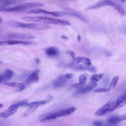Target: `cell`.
I'll use <instances>...</instances> for the list:
<instances>
[{"instance_id":"obj_1","label":"cell","mask_w":126,"mask_h":126,"mask_svg":"<svg viewBox=\"0 0 126 126\" xmlns=\"http://www.w3.org/2000/svg\"><path fill=\"white\" fill-rule=\"evenodd\" d=\"M23 20L62 26L71 25L68 21L62 19L43 16H25L21 18Z\"/></svg>"},{"instance_id":"obj_2","label":"cell","mask_w":126,"mask_h":126,"mask_svg":"<svg viewBox=\"0 0 126 126\" xmlns=\"http://www.w3.org/2000/svg\"><path fill=\"white\" fill-rule=\"evenodd\" d=\"M6 38L11 39H16L27 40L35 39L36 36L32 34L28 33H14L7 34Z\"/></svg>"},{"instance_id":"obj_3","label":"cell","mask_w":126,"mask_h":126,"mask_svg":"<svg viewBox=\"0 0 126 126\" xmlns=\"http://www.w3.org/2000/svg\"><path fill=\"white\" fill-rule=\"evenodd\" d=\"M97 85V83L92 81L89 83L85 87L78 88L74 92L73 95L74 96H76L81 94L87 93L93 90Z\"/></svg>"},{"instance_id":"obj_4","label":"cell","mask_w":126,"mask_h":126,"mask_svg":"<svg viewBox=\"0 0 126 126\" xmlns=\"http://www.w3.org/2000/svg\"><path fill=\"white\" fill-rule=\"evenodd\" d=\"M35 44V42L31 41L11 39L0 42V46L15 45H29Z\"/></svg>"},{"instance_id":"obj_5","label":"cell","mask_w":126,"mask_h":126,"mask_svg":"<svg viewBox=\"0 0 126 126\" xmlns=\"http://www.w3.org/2000/svg\"><path fill=\"white\" fill-rule=\"evenodd\" d=\"M113 102V101L111 100L109 101L95 111V115L96 116H101L108 112H110L111 106Z\"/></svg>"},{"instance_id":"obj_6","label":"cell","mask_w":126,"mask_h":126,"mask_svg":"<svg viewBox=\"0 0 126 126\" xmlns=\"http://www.w3.org/2000/svg\"><path fill=\"white\" fill-rule=\"evenodd\" d=\"M27 12L30 14H43L51 15L55 17H60L58 11L49 12L39 8H35L28 10Z\"/></svg>"},{"instance_id":"obj_7","label":"cell","mask_w":126,"mask_h":126,"mask_svg":"<svg viewBox=\"0 0 126 126\" xmlns=\"http://www.w3.org/2000/svg\"><path fill=\"white\" fill-rule=\"evenodd\" d=\"M40 72L39 69H35L26 80L25 82L26 84H28L32 82L36 83L38 82L39 80L38 74Z\"/></svg>"},{"instance_id":"obj_8","label":"cell","mask_w":126,"mask_h":126,"mask_svg":"<svg viewBox=\"0 0 126 126\" xmlns=\"http://www.w3.org/2000/svg\"><path fill=\"white\" fill-rule=\"evenodd\" d=\"M17 108L13 104L7 110L1 112L2 118H6L12 115L16 112Z\"/></svg>"},{"instance_id":"obj_9","label":"cell","mask_w":126,"mask_h":126,"mask_svg":"<svg viewBox=\"0 0 126 126\" xmlns=\"http://www.w3.org/2000/svg\"><path fill=\"white\" fill-rule=\"evenodd\" d=\"M126 114L124 113L120 115H115L110 117L108 120V122L114 124L126 120Z\"/></svg>"},{"instance_id":"obj_10","label":"cell","mask_w":126,"mask_h":126,"mask_svg":"<svg viewBox=\"0 0 126 126\" xmlns=\"http://www.w3.org/2000/svg\"><path fill=\"white\" fill-rule=\"evenodd\" d=\"M67 79L65 75L59 76L54 82V87L55 88H59L63 86L65 83Z\"/></svg>"},{"instance_id":"obj_11","label":"cell","mask_w":126,"mask_h":126,"mask_svg":"<svg viewBox=\"0 0 126 126\" xmlns=\"http://www.w3.org/2000/svg\"><path fill=\"white\" fill-rule=\"evenodd\" d=\"M126 94L119 96L114 102V104L116 109L122 107L126 104Z\"/></svg>"},{"instance_id":"obj_12","label":"cell","mask_w":126,"mask_h":126,"mask_svg":"<svg viewBox=\"0 0 126 126\" xmlns=\"http://www.w3.org/2000/svg\"><path fill=\"white\" fill-rule=\"evenodd\" d=\"M39 106V105L37 104L32 105L20 115V117L24 118L30 115L37 109Z\"/></svg>"},{"instance_id":"obj_13","label":"cell","mask_w":126,"mask_h":126,"mask_svg":"<svg viewBox=\"0 0 126 126\" xmlns=\"http://www.w3.org/2000/svg\"><path fill=\"white\" fill-rule=\"evenodd\" d=\"M60 51L59 49L55 47H50L48 48L46 51V54L49 56H55L58 54Z\"/></svg>"},{"instance_id":"obj_14","label":"cell","mask_w":126,"mask_h":126,"mask_svg":"<svg viewBox=\"0 0 126 126\" xmlns=\"http://www.w3.org/2000/svg\"><path fill=\"white\" fill-rule=\"evenodd\" d=\"M76 109L75 107H72L68 108L66 109L61 110L60 114L61 116H67L75 111Z\"/></svg>"},{"instance_id":"obj_15","label":"cell","mask_w":126,"mask_h":126,"mask_svg":"<svg viewBox=\"0 0 126 126\" xmlns=\"http://www.w3.org/2000/svg\"><path fill=\"white\" fill-rule=\"evenodd\" d=\"M57 118L55 113H51L46 116L45 118L40 120V122L41 123L49 122L55 120Z\"/></svg>"},{"instance_id":"obj_16","label":"cell","mask_w":126,"mask_h":126,"mask_svg":"<svg viewBox=\"0 0 126 126\" xmlns=\"http://www.w3.org/2000/svg\"><path fill=\"white\" fill-rule=\"evenodd\" d=\"M5 84L11 87L18 88L19 91L24 90L25 88V86L23 84L19 83L11 82L6 83Z\"/></svg>"},{"instance_id":"obj_17","label":"cell","mask_w":126,"mask_h":126,"mask_svg":"<svg viewBox=\"0 0 126 126\" xmlns=\"http://www.w3.org/2000/svg\"><path fill=\"white\" fill-rule=\"evenodd\" d=\"M87 64H82L77 65L72 67V69L79 71H82L87 70Z\"/></svg>"},{"instance_id":"obj_18","label":"cell","mask_w":126,"mask_h":126,"mask_svg":"<svg viewBox=\"0 0 126 126\" xmlns=\"http://www.w3.org/2000/svg\"><path fill=\"white\" fill-rule=\"evenodd\" d=\"M103 73L94 74L90 77V79L91 81H98L103 77Z\"/></svg>"},{"instance_id":"obj_19","label":"cell","mask_w":126,"mask_h":126,"mask_svg":"<svg viewBox=\"0 0 126 126\" xmlns=\"http://www.w3.org/2000/svg\"><path fill=\"white\" fill-rule=\"evenodd\" d=\"M49 101H49L48 100H45L36 101L30 103L28 102L26 106H31L32 105L34 104H37L39 106L40 105H43L45 104L48 103V102H49Z\"/></svg>"},{"instance_id":"obj_20","label":"cell","mask_w":126,"mask_h":126,"mask_svg":"<svg viewBox=\"0 0 126 126\" xmlns=\"http://www.w3.org/2000/svg\"><path fill=\"white\" fill-rule=\"evenodd\" d=\"M13 72L11 70L7 69L4 72L3 76L8 79H10L13 77Z\"/></svg>"},{"instance_id":"obj_21","label":"cell","mask_w":126,"mask_h":126,"mask_svg":"<svg viewBox=\"0 0 126 126\" xmlns=\"http://www.w3.org/2000/svg\"><path fill=\"white\" fill-rule=\"evenodd\" d=\"M119 77L116 76L113 78L110 83V90H113L115 87L118 80Z\"/></svg>"},{"instance_id":"obj_22","label":"cell","mask_w":126,"mask_h":126,"mask_svg":"<svg viewBox=\"0 0 126 126\" xmlns=\"http://www.w3.org/2000/svg\"><path fill=\"white\" fill-rule=\"evenodd\" d=\"M28 103L27 100L25 99L20 100L14 104L17 108H18L20 106H26V104Z\"/></svg>"},{"instance_id":"obj_23","label":"cell","mask_w":126,"mask_h":126,"mask_svg":"<svg viewBox=\"0 0 126 126\" xmlns=\"http://www.w3.org/2000/svg\"><path fill=\"white\" fill-rule=\"evenodd\" d=\"M80 63H82L88 65H91V60L89 58L84 57H79Z\"/></svg>"},{"instance_id":"obj_24","label":"cell","mask_w":126,"mask_h":126,"mask_svg":"<svg viewBox=\"0 0 126 126\" xmlns=\"http://www.w3.org/2000/svg\"><path fill=\"white\" fill-rule=\"evenodd\" d=\"M88 78V75L86 74H84L80 77L79 78V82L81 83L85 84Z\"/></svg>"},{"instance_id":"obj_25","label":"cell","mask_w":126,"mask_h":126,"mask_svg":"<svg viewBox=\"0 0 126 126\" xmlns=\"http://www.w3.org/2000/svg\"><path fill=\"white\" fill-rule=\"evenodd\" d=\"M67 14L73 16L77 17L80 19V20L84 22H87V21L86 19L76 13L72 12H69L68 13H66V14Z\"/></svg>"},{"instance_id":"obj_26","label":"cell","mask_w":126,"mask_h":126,"mask_svg":"<svg viewBox=\"0 0 126 126\" xmlns=\"http://www.w3.org/2000/svg\"><path fill=\"white\" fill-rule=\"evenodd\" d=\"M79 63V57L75 58L70 64V66L72 68L77 65Z\"/></svg>"},{"instance_id":"obj_27","label":"cell","mask_w":126,"mask_h":126,"mask_svg":"<svg viewBox=\"0 0 126 126\" xmlns=\"http://www.w3.org/2000/svg\"><path fill=\"white\" fill-rule=\"evenodd\" d=\"M87 69L90 72L93 73H96L98 70V69L96 67L93 65H88Z\"/></svg>"},{"instance_id":"obj_28","label":"cell","mask_w":126,"mask_h":126,"mask_svg":"<svg viewBox=\"0 0 126 126\" xmlns=\"http://www.w3.org/2000/svg\"><path fill=\"white\" fill-rule=\"evenodd\" d=\"M110 90V88H100L95 89L94 91V92L96 93L105 92H108Z\"/></svg>"},{"instance_id":"obj_29","label":"cell","mask_w":126,"mask_h":126,"mask_svg":"<svg viewBox=\"0 0 126 126\" xmlns=\"http://www.w3.org/2000/svg\"><path fill=\"white\" fill-rule=\"evenodd\" d=\"M84 85L85 84L79 82L72 84L71 86V87L72 88H76L78 89L83 87Z\"/></svg>"},{"instance_id":"obj_30","label":"cell","mask_w":126,"mask_h":126,"mask_svg":"<svg viewBox=\"0 0 126 126\" xmlns=\"http://www.w3.org/2000/svg\"><path fill=\"white\" fill-rule=\"evenodd\" d=\"M93 124L94 126H104L103 122L99 120L94 121L93 122Z\"/></svg>"},{"instance_id":"obj_31","label":"cell","mask_w":126,"mask_h":126,"mask_svg":"<svg viewBox=\"0 0 126 126\" xmlns=\"http://www.w3.org/2000/svg\"><path fill=\"white\" fill-rule=\"evenodd\" d=\"M106 5L103 2H100L99 3L94 6H92L90 8V9H93V8H99L103 6Z\"/></svg>"},{"instance_id":"obj_32","label":"cell","mask_w":126,"mask_h":126,"mask_svg":"<svg viewBox=\"0 0 126 126\" xmlns=\"http://www.w3.org/2000/svg\"><path fill=\"white\" fill-rule=\"evenodd\" d=\"M116 8L118 11L122 15H124L126 14V12L120 6H117Z\"/></svg>"},{"instance_id":"obj_33","label":"cell","mask_w":126,"mask_h":126,"mask_svg":"<svg viewBox=\"0 0 126 126\" xmlns=\"http://www.w3.org/2000/svg\"><path fill=\"white\" fill-rule=\"evenodd\" d=\"M103 2L105 5L113 6L114 5V4L113 2L109 0H105Z\"/></svg>"},{"instance_id":"obj_34","label":"cell","mask_w":126,"mask_h":126,"mask_svg":"<svg viewBox=\"0 0 126 126\" xmlns=\"http://www.w3.org/2000/svg\"><path fill=\"white\" fill-rule=\"evenodd\" d=\"M66 53L67 54H70L72 59H74L75 58V53L72 50H69L67 51Z\"/></svg>"},{"instance_id":"obj_35","label":"cell","mask_w":126,"mask_h":126,"mask_svg":"<svg viewBox=\"0 0 126 126\" xmlns=\"http://www.w3.org/2000/svg\"><path fill=\"white\" fill-rule=\"evenodd\" d=\"M65 76L67 79H70L73 76V75L71 73H68L65 75Z\"/></svg>"},{"instance_id":"obj_36","label":"cell","mask_w":126,"mask_h":126,"mask_svg":"<svg viewBox=\"0 0 126 126\" xmlns=\"http://www.w3.org/2000/svg\"><path fill=\"white\" fill-rule=\"evenodd\" d=\"M117 124H112L108 121L106 126H117Z\"/></svg>"},{"instance_id":"obj_37","label":"cell","mask_w":126,"mask_h":126,"mask_svg":"<svg viewBox=\"0 0 126 126\" xmlns=\"http://www.w3.org/2000/svg\"><path fill=\"white\" fill-rule=\"evenodd\" d=\"M61 38L64 39H67L68 38L66 36L64 35H62L61 36Z\"/></svg>"},{"instance_id":"obj_38","label":"cell","mask_w":126,"mask_h":126,"mask_svg":"<svg viewBox=\"0 0 126 126\" xmlns=\"http://www.w3.org/2000/svg\"><path fill=\"white\" fill-rule=\"evenodd\" d=\"M77 40L78 42H80L81 40V36L79 35H78L77 37Z\"/></svg>"},{"instance_id":"obj_39","label":"cell","mask_w":126,"mask_h":126,"mask_svg":"<svg viewBox=\"0 0 126 126\" xmlns=\"http://www.w3.org/2000/svg\"><path fill=\"white\" fill-rule=\"evenodd\" d=\"M35 62L37 64H39L40 63V60L38 58H36L35 59Z\"/></svg>"},{"instance_id":"obj_40","label":"cell","mask_w":126,"mask_h":126,"mask_svg":"<svg viewBox=\"0 0 126 126\" xmlns=\"http://www.w3.org/2000/svg\"><path fill=\"white\" fill-rule=\"evenodd\" d=\"M3 78V77L2 76L0 75V83L2 81Z\"/></svg>"},{"instance_id":"obj_41","label":"cell","mask_w":126,"mask_h":126,"mask_svg":"<svg viewBox=\"0 0 126 126\" xmlns=\"http://www.w3.org/2000/svg\"><path fill=\"white\" fill-rule=\"evenodd\" d=\"M3 106V105L2 104H0V109Z\"/></svg>"},{"instance_id":"obj_42","label":"cell","mask_w":126,"mask_h":126,"mask_svg":"<svg viewBox=\"0 0 126 126\" xmlns=\"http://www.w3.org/2000/svg\"><path fill=\"white\" fill-rule=\"evenodd\" d=\"M2 21V19L0 17V23H1Z\"/></svg>"},{"instance_id":"obj_43","label":"cell","mask_w":126,"mask_h":126,"mask_svg":"<svg viewBox=\"0 0 126 126\" xmlns=\"http://www.w3.org/2000/svg\"><path fill=\"white\" fill-rule=\"evenodd\" d=\"M2 118V115L1 112L0 113V118Z\"/></svg>"},{"instance_id":"obj_44","label":"cell","mask_w":126,"mask_h":126,"mask_svg":"<svg viewBox=\"0 0 126 126\" xmlns=\"http://www.w3.org/2000/svg\"><path fill=\"white\" fill-rule=\"evenodd\" d=\"M121 1V2L123 3L125 1Z\"/></svg>"},{"instance_id":"obj_45","label":"cell","mask_w":126,"mask_h":126,"mask_svg":"<svg viewBox=\"0 0 126 126\" xmlns=\"http://www.w3.org/2000/svg\"><path fill=\"white\" fill-rule=\"evenodd\" d=\"M2 62L0 61V65L1 63Z\"/></svg>"}]
</instances>
